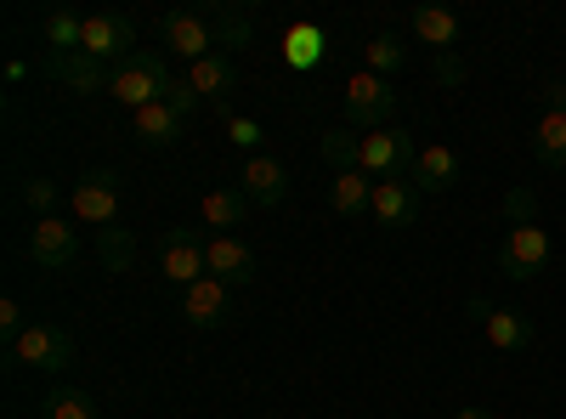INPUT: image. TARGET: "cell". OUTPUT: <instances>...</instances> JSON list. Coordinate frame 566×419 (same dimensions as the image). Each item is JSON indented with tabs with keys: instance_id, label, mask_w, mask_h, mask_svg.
I'll list each match as a JSON object with an SVG mask.
<instances>
[{
	"instance_id": "obj_4",
	"label": "cell",
	"mask_w": 566,
	"mask_h": 419,
	"mask_svg": "<svg viewBox=\"0 0 566 419\" xmlns=\"http://www.w3.org/2000/svg\"><path fill=\"white\" fill-rule=\"evenodd\" d=\"M391 114H397V85L380 80V74H368V69H357L346 80V119L357 130H386Z\"/></svg>"
},
{
	"instance_id": "obj_29",
	"label": "cell",
	"mask_w": 566,
	"mask_h": 419,
	"mask_svg": "<svg viewBox=\"0 0 566 419\" xmlns=\"http://www.w3.org/2000/svg\"><path fill=\"white\" fill-rule=\"evenodd\" d=\"M363 57H368V74H380V80H391V74L408 63V52H402L397 34H374V40L363 45Z\"/></svg>"
},
{
	"instance_id": "obj_3",
	"label": "cell",
	"mask_w": 566,
	"mask_h": 419,
	"mask_svg": "<svg viewBox=\"0 0 566 419\" xmlns=\"http://www.w3.org/2000/svg\"><path fill=\"white\" fill-rule=\"evenodd\" d=\"M12 363H29L40 375H63L74 363V329H63V323H29L12 341Z\"/></svg>"
},
{
	"instance_id": "obj_18",
	"label": "cell",
	"mask_w": 566,
	"mask_h": 419,
	"mask_svg": "<svg viewBox=\"0 0 566 419\" xmlns=\"http://www.w3.org/2000/svg\"><path fill=\"white\" fill-rule=\"evenodd\" d=\"M181 114L170 108V103H154V108H142V114H130V136L142 148H176L181 143Z\"/></svg>"
},
{
	"instance_id": "obj_17",
	"label": "cell",
	"mask_w": 566,
	"mask_h": 419,
	"mask_svg": "<svg viewBox=\"0 0 566 419\" xmlns=\"http://www.w3.org/2000/svg\"><path fill=\"white\" fill-rule=\"evenodd\" d=\"M459 154L448 148V143H437V148H419V159H413V170H408V181L419 193H448L453 181H459Z\"/></svg>"
},
{
	"instance_id": "obj_34",
	"label": "cell",
	"mask_w": 566,
	"mask_h": 419,
	"mask_svg": "<svg viewBox=\"0 0 566 419\" xmlns=\"http://www.w3.org/2000/svg\"><path fill=\"white\" fill-rule=\"evenodd\" d=\"M504 210H510V227H527V221L538 216V199H533L527 188H515V193L504 199Z\"/></svg>"
},
{
	"instance_id": "obj_19",
	"label": "cell",
	"mask_w": 566,
	"mask_h": 419,
	"mask_svg": "<svg viewBox=\"0 0 566 419\" xmlns=\"http://www.w3.org/2000/svg\"><path fill=\"white\" fill-rule=\"evenodd\" d=\"M408 29H413L424 45H437V57H442V52H453L459 34H464L459 12H448V7H413V12H408Z\"/></svg>"
},
{
	"instance_id": "obj_21",
	"label": "cell",
	"mask_w": 566,
	"mask_h": 419,
	"mask_svg": "<svg viewBox=\"0 0 566 419\" xmlns=\"http://www.w3.org/2000/svg\"><path fill=\"white\" fill-rule=\"evenodd\" d=\"M187 85H193L205 103H216V108H221V103L232 97V85H239V69H232V63L216 52V57H205V63L187 69Z\"/></svg>"
},
{
	"instance_id": "obj_31",
	"label": "cell",
	"mask_w": 566,
	"mask_h": 419,
	"mask_svg": "<svg viewBox=\"0 0 566 419\" xmlns=\"http://www.w3.org/2000/svg\"><path fill=\"white\" fill-rule=\"evenodd\" d=\"M45 419H97V402H91V391L80 386H63L45 397Z\"/></svg>"
},
{
	"instance_id": "obj_8",
	"label": "cell",
	"mask_w": 566,
	"mask_h": 419,
	"mask_svg": "<svg viewBox=\"0 0 566 419\" xmlns=\"http://www.w3.org/2000/svg\"><path fill=\"white\" fill-rule=\"evenodd\" d=\"M159 40L170 45V57H187V69L216 57V29L205 12H165L159 18Z\"/></svg>"
},
{
	"instance_id": "obj_32",
	"label": "cell",
	"mask_w": 566,
	"mask_h": 419,
	"mask_svg": "<svg viewBox=\"0 0 566 419\" xmlns=\"http://www.w3.org/2000/svg\"><path fill=\"white\" fill-rule=\"evenodd\" d=\"M23 205H29V210H40V216H52V210H57V181L29 176V181H23Z\"/></svg>"
},
{
	"instance_id": "obj_6",
	"label": "cell",
	"mask_w": 566,
	"mask_h": 419,
	"mask_svg": "<svg viewBox=\"0 0 566 419\" xmlns=\"http://www.w3.org/2000/svg\"><path fill=\"white\" fill-rule=\"evenodd\" d=\"M69 205H74V216L85 221V227H114L119 221V210H125V181L114 176V170H91V176H80V188L69 193Z\"/></svg>"
},
{
	"instance_id": "obj_38",
	"label": "cell",
	"mask_w": 566,
	"mask_h": 419,
	"mask_svg": "<svg viewBox=\"0 0 566 419\" xmlns=\"http://www.w3.org/2000/svg\"><path fill=\"white\" fill-rule=\"evenodd\" d=\"M453 419H493V413H488V408H459Z\"/></svg>"
},
{
	"instance_id": "obj_15",
	"label": "cell",
	"mask_w": 566,
	"mask_h": 419,
	"mask_svg": "<svg viewBox=\"0 0 566 419\" xmlns=\"http://www.w3.org/2000/svg\"><path fill=\"white\" fill-rule=\"evenodd\" d=\"M181 317H187V329H227L232 290L216 284V277H199L193 290H181Z\"/></svg>"
},
{
	"instance_id": "obj_10",
	"label": "cell",
	"mask_w": 566,
	"mask_h": 419,
	"mask_svg": "<svg viewBox=\"0 0 566 419\" xmlns=\"http://www.w3.org/2000/svg\"><path fill=\"white\" fill-rule=\"evenodd\" d=\"M159 266H165V277L176 290H193L199 277H210L205 272V239L193 227H170L165 232V244H159Z\"/></svg>"
},
{
	"instance_id": "obj_37",
	"label": "cell",
	"mask_w": 566,
	"mask_h": 419,
	"mask_svg": "<svg viewBox=\"0 0 566 419\" xmlns=\"http://www.w3.org/2000/svg\"><path fill=\"white\" fill-rule=\"evenodd\" d=\"M437 80H442V85H459V80H464V69H459V57H453V52H442V57H437Z\"/></svg>"
},
{
	"instance_id": "obj_35",
	"label": "cell",
	"mask_w": 566,
	"mask_h": 419,
	"mask_svg": "<svg viewBox=\"0 0 566 419\" xmlns=\"http://www.w3.org/2000/svg\"><path fill=\"white\" fill-rule=\"evenodd\" d=\"M165 103H170V108H176V114L187 119V114H193V108H199L205 97H199V91L187 85V80H170V91H165Z\"/></svg>"
},
{
	"instance_id": "obj_11",
	"label": "cell",
	"mask_w": 566,
	"mask_h": 419,
	"mask_svg": "<svg viewBox=\"0 0 566 419\" xmlns=\"http://www.w3.org/2000/svg\"><path fill=\"white\" fill-rule=\"evenodd\" d=\"M29 255H34V266H45V272H69V266L80 261L74 227L57 221V216H40V221L29 227Z\"/></svg>"
},
{
	"instance_id": "obj_36",
	"label": "cell",
	"mask_w": 566,
	"mask_h": 419,
	"mask_svg": "<svg viewBox=\"0 0 566 419\" xmlns=\"http://www.w3.org/2000/svg\"><path fill=\"white\" fill-rule=\"evenodd\" d=\"M538 97H544L549 114H566V80H544V85H538Z\"/></svg>"
},
{
	"instance_id": "obj_25",
	"label": "cell",
	"mask_w": 566,
	"mask_h": 419,
	"mask_svg": "<svg viewBox=\"0 0 566 419\" xmlns=\"http://www.w3.org/2000/svg\"><path fill=\"white\" fill-rule=\"evenodd\" d=\"M40 34H45V52H80L85 18L69 12V7H45V12H40Z\"/></svg>"
},
{
	"instance_id": "obj_16",
	"label": "cell",
	"mask_w": 566,
	"mask_h": 419,
	"mask_svg": "<svg viewBox=\"0 0 566 419\" xmlns=\"http://www.w3.org/2000/svg\"><path fill=\"white\" fill-rule=\"evenodd\" d=\"M239 188H244V199H250V205H261V210H277L283 199H290V170H283L272 154H255V159H244Z\"/></svg>"
},
{
	"instance_id": "obj_23",
	"label": "cell",
	"mask_w": 566,
	"mask_h": 419,
	"mask_svg": "<svg viewBox=\"0 0 566 419\" xmlns=\"http://www.w3.org/2000/svg\"><path fill=\"white\" fill-rule=\"evenodd\" d=\"M210 29H216V45H250L255 40V18L244 7H232V0H216V7H205Z\"/></svg>"
},
{
	"instance_id": "obj_22",
	"label": "cell",
	"mask_w": 566,
	"mask_h": 419,
	"mask_svg": "<svg viewBox=\"0 0 566 419\" xmlns=\"http://www.w3.org/2000/svg\"><path fill=\"white\" fill-rule=\"evenodd\" d=\"M533 159L544 165V170H566V114H538V125H533Z\"/></svg>"
},
{
	"instance_id": "obj_33",
	"label": "cell",
	"mask_w": 566,
	"mask_h": 419,
	"mask_svg": "<svg viewBox=\"0 0 566 419\" xmlns=\"http://www.w3.org/2000/svg\"><path fill=\"white\" fill-rule=\"evenodd\" d=\"M23 329H29V312H23L18 295H7V301H0V335H7V346H12Z\"/></svg>"
},
{
	"instance_id": "obj_7",
	"label": "cell",
	"mask_w": 566,
	"mask_h": 419,
	"mask_svg": "<svg viewBox=\"0 0 566 419\" xmlns=\"http://www.w3.org/2000/svg\"><path fill=\"white\" fill-rule=\"evenodd\" d=\"M205 272L216 277V284L227 290H244L261 277V261L244 239H232V232H216V239H205Z\"/></svg>"
},
{
	"instance_id": "obj_26",
	"label": "cell",
	"mask_w": 566,
	"mask_h": 419,
	"mask_svg": "<svg viewBox=\"0 0 566 419\" xmlns=\"http://www.w3.org/2000/svg\"><path fill=\"white\" fill-rule=\"evenodd\" d=\"M250 210H255V205L244 199V188H216V193L199 199V216H205L210 227H239Z\"/></svg>"
},
{
	"instance_id": "obj_28",
	"label": "cell",
	"mask_w": 566,
	"mask_h": 419,
	"mask_svg": "<svg viewBox=\"0 0 566 419\" xmlns=\"http://www.w3.org/2000/svg\"><path fill=\"white\" fill-rule=\"evenodd\" d=\"M97 261L108 266V272H130V261H136V239L125 227H103L97 232Z\"/></svg>"
},
{
	"instance_id": "obj_30",
	"label": "cell",
	"mask_w": 566,
	"mask_h": 419,
	"mask_svg": "<svg viewBox=\"0 0 566 419\" xmlns=\"http://www.w3.org/2000/svg\"><path fill=\"white\" fill-rule=\"evenodd\" d=\"M216 119H221V130H227V143H239L250 159L261 154V136H266V130H261V119H250V114H232L227 103L216 108Z\"/></svg>"
},
{
	"instance_id": "obj_27",
	"label": "cell",
	"mask_w": 566,
	"mask_h": 419,
	"mask_svg": "<svg viewBox=\"0 0 566 419\" xmlns=\"http://www.w3.org/2000/svg\"><path fill=\"white\" fill-rule=\"evenodd\" d=\"M323 159L335 165V176L340 170H363V136H352V130H323Z\"/></svg>"
},
{
	"instance_id": "obj_2",
	"label": "cell",
	"mask_w": 566,
	"mask_h": 419,
	"mask_svg": "<svg viewBox=\"0 0 566 419\" xmlns=\"http://www.w3.org/2000/svg\"><path fill=\"white\" fill-rule=\"evenodd\" d=\"M549 255H555L549 232H544L538 221H527V227H510L504 239H499V250H493V266L510 277V284H527V277H538V272L549 266Z\"/></svg>"
},
{
	"instance_id": "obj_5",
	"label": "cell",
	"mask_w": 566,
	"mask_h": 419,
	"mask_svg": "<svg viewBox=\"0 0 566 419\" xmlns=\"http://www.w3.org/2000/svg\"><path fill=\"white\" fill-rule=\"evenodd\" d=\"M419 159L413 136L402 125H386V130H368L363 136V176L368 181H391V176H408Z\"/></svg>"
},
{
	"instance_id": "obj_12",
	"label": "cell",
	"mask_w": 566,
	"mask_h": 419,
	"mask_svg": "<svg viewBox=\"0 0 566 419\" xmlns=\"http://www.w3.org/2000/svg\"><path fill=\"white\" fill-rule=\"evenodd\" d=\"M40 69L52 74L57 85L80 91V97H97V91H108V85H114V69H108V63H97V57H85V52H45V63H40Z\"/></svg>"
},
{
	"instance_id": "obj_13",
	"label": "cell",
	"mask_w": 566,
	"mask_h": 419,
	"mask_svg": "<svg viewBox=\"0 0 566 419\" xmlns=\"http://www.w3.org/2000/svg\"><path fill=\"white\" fill-rule=\"evenodd\" d=\"M470 312L482 317V329H488V346L493 352H533V317L527 312H515V306H488V301H470Z\"/></svg>"
},
{
	"instance_id": "obj_1",
	"label": "cell",
	"mask_w": 566,
	"mask_h": 419,
	"mask_svg": "<svg viewBox=\"0 0 566 419\" xmlns=\"http://www.w3.org/2000/svg\"><path fill=\"white\" fill-rule=\"evenodd\" d=\"M165 91H170V69H165V57H159V52H130V57L114 69L108 97H119L130 114H142V108L165 103Z\"/></svg>"
},
{
	"instance_id": "obj_24",
	"label": "cell",
	"mask_w": 566,
	"mask_h": 419,
	"mask_svg": "<svg viewBox=\"0 0 566 419\" xmlns=\"http://www.w3.org/2000/svg\"><path fill=\"white\" fill-rule=\"evenodd\" d=\"M328 205H335V216H368V205H374V181L363 176V170H340L335 176V188H328Z\"/></svg>"
},
{
	"instance_id": "obj_14",
	"label": "cell",
	"mask_w": 566,
	"mask_h": 419,
	"mask_svg": "<svg viewBox=\"0 0 566 419\" xmlns=\"http://www.w3.org/2000/svg\"><path fill=\"white\" fill-rule=\"evenodd\" d=\"M419 188L408 176H391V181H374V205H368V216H374V227H386V232H402V227H413V216H419Z\"/></svg>"
},
{
	"instance_id": "obj_20",
	"label": "cell",
	"mask_w": 566,
	"mask_h": 419,
	"mask_svg": "<svg viewBox=\"0 0 566 419\" xmlns=\"http://www.w3.org/2000/svg\"><path fill=\"white\" fill-rule=\"evenodd\" d=\"M328 57V29L323 23H290L283 29V63L290 69H317Z\"/></svg>"
},
{
	"instance_id": "obj_9",
	"label": "cell",
	"mask_w": 566,
	"mask_h": 419,
	"mask_svg": "<svg viewBox=\"0 0 566 419\" xmlns=\"http://www.w3.org/2000/svg\"><path fill=\"white\" fill-rule=\"evenodd\" d=\"M130 45H136V23L119 18V12H91L85 18V34H80V52L85 57H97V63H125L130 57Z\"/></svg>"
}]
</instances>
